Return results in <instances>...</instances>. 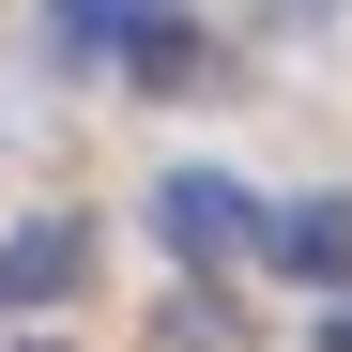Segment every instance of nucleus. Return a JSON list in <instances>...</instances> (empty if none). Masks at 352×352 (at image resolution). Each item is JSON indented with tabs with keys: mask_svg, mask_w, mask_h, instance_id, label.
Returning a JSON list of instances; mask_svg holds the SVG:
<instances>
[{
	"mask_svg": "<svg viewBox=\"0 0 352 352\" xmlns=\"http://www.w3.org/2000/svg\"><path fill=\"white\" fill-rule=\"evenodd\" d=\"M138 16H153V0H62V46H123Z\"/></svg>",
	"mask_w": 352,
	"mask_h": 352,
	"instance_id": "obj_4",
	"label": "nucleus"
},
{
	"mask_svg": "<svg viewBox=\"0 0 352 352\" xmlns=\"http://www.w3.org/2000/svg\"><path fill=\"white\" fill-rule=\"evenodd\" d=\"M261 245H276V276H322V291H337V276H352V199H291Z\"/></svg>",
	"mask_w": 352,
	"mask_h": 352,
	"instance_id": "obj_3",
	"label": "nucleus"
},
{
	"mask_svg": "<svg viewBox=\"0 0 352 352\" xmlns=\"http://www.w3.org/2000/svg\"><path fill=\"white\" fill-rule=\"evenodd\" d=\"M77 276H92V230L77 214H31L16 245H0V307H62Z\"/></svg>",
	"mask_w": 352,
	"mask_h": 352,
	"instance_id": "obj_2",
	"label": "nucleus"
},
{
	"mask_svg": "<svg viewBox=\"0 0 352 352\" xmlns=\"http://www.w3.org/2000/svg\"><path fill=\"white\" fill-rule=\"evenodd\" d=\"M261 16H276V31H322V16H337V0H261Z\"/></svg>",
	"mask_w": 352,
	"mask_h": 352,
	"instance_id": "obj_6",
	"label": "nucleus"
},
{
	"mask_svg": "<svg viewBox=\"0 0 352 352\" xmlns=\"http://www.w3.org/2000/svg\"><path fill=\"white\" fill-rule=\"evenodd\" d=\"M153 337H168V352H230V307H214V291H184V307H168Z\"/></svg>",
	"mask_w": 352,
	"mask_h": 352,
	"instance_id": "obj_5",
	"label": "nucleus"
},
{
	"mask_svg": "<svg viewBox=\"0 0 352 352\" xmlns=\"http://www.w3.org/2000/svg\"><path fill=\"white\" fill-rule=\"evenodd\" d=\"M153 230H168L184 261H230L261 214H245V184H214V168H168V184H153Z\"/></svg>",
	"mask_w": 352,
	"mask_h": 352,
	"instance_id": "obj_1",
	"label": "nucleus"
}]
</instances>
